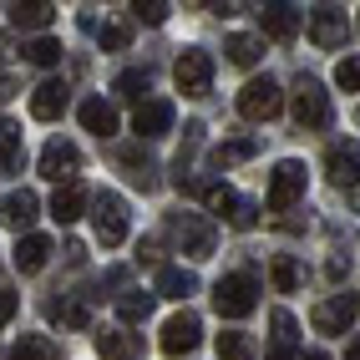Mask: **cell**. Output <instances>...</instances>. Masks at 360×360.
Returning <instances> with one entry per match:
<instances>
[{"label": "cell", "mask_w": 360, "mask_h": 360, "mask_svg": "<svg viewBox=\"0 0 360 360\" xmlns=\"http://www.w3.org/2000/svg\"><path fill=\"white\" fill-rule=\"evenodd\" d=\"M254 304H259V279H254L249 269L224 274L219 284H213V309H219L224 320H244V315H254Z\"/></svg>", "instance_id": "6da1fadb"}, {"label": "cell", "mask_w": 360, "mask_h": 360, "mask_svg": "<svg viewBox=\"0 0 360 360\" xmlns=\"http://www.w3.org/2000/svg\"><path fill=\"white\" fill-rule=\"evenodd\" d=\"M91 224H97L102 249H117L127 238V203L117 193H97V198H91Z\"/></svg>", "instance_id": "7a4b0ae2"}, {"label": "cell", "mask_w": 360, "mask_h": 360, "mask_svg": "<svg viewBox=\"0 0 360 360\" xmlns=\"http://www.w3.org/2000/svg\"><path fill=\"white\" fill-rule=\"evenodd\" d=\"M295 122L309 127V132H320L330 122V91L315 82V77H300L295 82Z\"/></svg>", "instance_id": "3957f363"}, {"label": "cell", "mask_w": 360, "mask_h": 360, "mask_svg": "<svg viewBox=\"0 0 360 360\" xmlns=\"http://www.w3.org/2000/svg\"><path fill=\"white\" fill-rule=\"evenodd\" d=\"M173 82H178L183 97H203V91L213 86V56L198 51V46H188V51L173 61Z\"/></svg>", "instance_id": "277c9868"}, {"label": "cell", "mask_w": 360, "mask_h": 360, "mask_svg": "<svg viewBox=\"0 0 360 360\" xmlns=\"http://www.w3.org/2000/svg\"><path fill=\"white\" fill-rule=\"evenodd\" d=\"M279 107H284V91L269 77H254L244 91H238V112H244L249 122H269V117H279Z\"/></svg>", "instance_id": "5b68a950"}, {"label": "cell", "mask_w": 360, "mask_h": 360, "mask_svg": "<svg viewBox=\"0 0 360 360\" xmlns=\"http://www.w3.org/2000/svg\"><path fill=\"white\" fill-rule=\"evenodd\" d=\"M300 198H304V162L284 158L274 173H269V198H264V203H269L274 213H284V208H295Z\"/></svg>", "instance_id": "8992f818"}, {"label": "cell", "mask_w": 360, "mask_h": 360, "mask_svg": "<svg viewBox=\"0 0 360 360\" xmlns=\"http://www.w3.org/2000/svg\"><path fill=\"white\" fill-rule=\"evenodd\" d=\"M77 173H82V153L71 148V142H46L41 148V178H51L56 188H66V183H77Z\"/></svg>", "instance_id": "52a82bcc"}, {"label": "cell", "mask_w": 360, "mask_h": 360, "mask_svg": "<svg viewBox=\"0 0 360 360\" xmlns=\"http://www.w3.org/2000/svg\"><path fill=\"white\" fill-rule=\"evenodd\" d=\"M355 315H360V300L355 295H330V300L315 304V330L320 335H345L355 325Z\"/></svg>", "instance_id": "ba28073f"}, {"label": "cell", "mask_w": 360, "mask_h": 360, "mask_svg": "<svg viewBox=\"0 0 360 360\" xmlns=\"http://www.w3.org/2000/svg\"><path fill=\"white\" fill-rule=\"evenodd\" d=\"M173 238L183 244V254H193V259L213 254V224L203 219V213H178V219H173Z\"/></svg>", "instance_id": "9c48e42d"}, {"label": "cell", "mask_w": 360, "mask_h": 360, "mask_svg": "<svg viewBox=\"0 0 360 360\" xmlns=\"http://www.w3.org/2000/svg\"><path fill=\"white\" fill-rule=\"evenodd\" d=\"M198 340H203V325H198L193 309H178V315L162 325V355H173V360H178V355H188Z\"/></svg>", "instance_id": "30bf717a"}, {"label": "cell", "mask_w": 360, "mask_h": 360, "mask_svg": "<svg viewBox=\"0 0 360 360\" xmlns=\"http://www.w3.org/2000/svg\"><path fill=\"white\" fill-rule=\"evenodd\" d=\"M309 41H315L320 51H335V46H345V11L320 6L315 15H309Z\"/></svg>", "instance_id": "8fae6325"}, {"label": "cell", "mask_w": 360, "mask_h": 360, "mask_svg": "<svg viewBox=\"0 0 360 360\" xmlns=\"http://www.w3.org/2000/svg\"><path fill=\"white\" fill-rule=\"evenodd\" d=\"M132 132H137V137H162V132H173V102L148 97V102L132 112Z\"/></svg>", "instance_id": "7c38bea8"}, {"label": "cell", "mask_w": 360, "mask_h": 360, "mask_svg": "<svg viewBox=\"0 0 360 360\" xmlns=\"http://www.w3.org/2000/svg\"><path fill=\"white\" fill-rule=\"evenodd\" d=\"M66 102H71V86L51 77V82H41L31 91V117H36V122H56V117L66 112Z\"/></svg>", "instance_id": "4fadbf2b"}, {"label": "cell", "mask_w": 360, "mask_h": 360, "mask_svg": "<svg viewBox=\"0 0 360 360\" xmlns=\"http://www.w3.org/2000/svg\"><path fill=\"white\" fill-rule=\"evenodd\" d=\"M300 26H304V15L295 6H264L259 11V31L269 36V41H295Z\"/></svg>", "instance_id": "5bb4252c"}, {"label": "cell", "mask_w": 360, "mask_h": 360, "mask_svg": "<svg viewBox=\"0 0 360 360\" xmlns=\"http://www.w3.org/2000/svg\"><path fill=\"white\" fill-rule=\"evenodd\" d=\"M325 167H330V178L340 188L360 183V142H335V148L325 153Z\"/></svg>", "instance_id": "9a60e30c"}, {"label": "cell", "mask_w": 360, "mask_h": 360, "mask_svg": "<svg viewBox=\"0 0 360 360\" xmlns=\"http://www.w3.org/2000/svg\"><path fill=\"white\" fill-rule=\"evenodd\" d=\"M36 208H41V203H36L31 188H15V193H6V203H0V219H6V224L20 233V229L36 224Z\"/></svg>", "instance_id": "2e32d148"}, {"label": "cell", "mask_w": 360, "mask_h": 360, "mask_svg": "<svg viewBox=\"0 0 360 360\" xmlns=\"http://www.w3.org/2000/svg\"><path fill=\"white\" fill-rule=\"evenodd\" d=\"M56 20V6L51 0H26V6H11V26L15 31H46Z\"/></svg>", "instance_id": "e0dca14e"}, {"label": "cell", "mask_w": 360, "mask_h": 360, "mask_svg": "<svg viewBox=\"0 0 360 360\" xmlns=\"http://www.w3.org/2000/svg\"><path fill=\"white\" fill-rule=\"evenodd\" d=\"M46 259H51V238L26 233V238L15 244V269H20V274H41V269H46Z\"/></svg>", "instance_id": "ac0fdd59"}, {"label": "cell", "mask_w": 360, "mask_h": 360, "mask_svg": "<svg viewBox=\"0 0 360 360\" xmlns=\"http://www.w3.org/2000/svg\"><path fill=\"white\" fill-rule=\"evenodd\" d=\"M77 117H82V127L97 132V137H112V132H117V112H112V102H102V97H86V102L77 107Z\"/></svg>", "instance_id": "d6986e66"}, {"label": "cell", "mask_w": 360, "mask_h": 360, "mask_svg": "<svg viewBox=\"0 0 360 360\" xmlns=\"http://www.w3.org/2000/svg\"><path fill=\"white\" fill-rule=\"evenodd\" d=\"M193 290H198V274H193V269H178V264L158 269V295H162V300H188Z\"/></svg>", "instance_id": "ffe728a7"}, {"label": "cell", "mask_w": 360, "mask_h": 360, "mask_svg": "<svg viewBox=\"0 0 360 360\" xmlns=\"http://www.w3.org/2000/svg\"><path fill=\"white\" fill-rule=\"evenodd\" d=\"M137 350H142L137 335H127V330H97V355L102 360H132Z\"/></svg>", "instance_id": "44dd1931"}, {"label": "cell", "mask_w": 360, "mask_h": 360, "mask_svg": "<svg viewBox=\"0 0 360 360\" xmlns=\"http://www.w3.org/2000/svg\"><path fill=\"white\" fill-rule=\"evenodd\" d=\"M82 208H86V188H82V183L56 188V198H51V219H56V224H77Z\"/></svg>", "instance_id": "7402d4cb"}, {"label": "cell", "mask_w": 360, "mask_h": 360, "mask_svg": "<svg viewBox=\"0 0 360 360\" xmlns=\"http://www.w3.org/2000/svg\"><path fill=\"white\" fill-rule=\"evenodd\" d=\"M11 360H61V350H56L51 335H20L15 350H11Z\"/></svg>", "instance_id": "603a6c76"}, {"label": "cell", "mask_w": 360, "mask_h": 360, "mask_svg": "<svg viewBox=\"0 0 360 360\" xmlns=\"http://www.w3.org/2000/svg\"><path fill=\"white\" fill-rule=\"evenodd\" d=\"M153 304H158V295H142V290H127L122 300H117V315H122L127 325H142L153 315Z\"/></svg>", "instance_id": "cb8c5ba5"}, {"label": "cell", "mask_w": 360, "mask_h": 360, "mask_svg": "<svg viewBox=\"0 0 360 360\" xmlns=\"http://www.w3.org/2000/svg\"><path fill=\"white\" fill-rule=\"evenodd\" d=\"M269 279H274V290H279V295H295L304 274H300V264H295L290 254H279V259L269 264Z\"/></svg>", "instance_id": "d4e9b609"}, {"label": "cell", "mask_w": 360, "mask_h": 360, "mask_svg": "<svg viewBox=\"0 0 360 360\" xmlns=\"http://www.w3.org/2000/svg\"><path fill=\"white\" fill-rule=\"evenodd\" d=\"M219 360H259V355H254V340L244 330H224L219 335Z\"/></svg>", "instance_id": "484cf974"}, {"label": "cell", "mask_w": 360, "mask_h": 360, "mask_svg": "<svg viewBox=\"0 0 360 360\" xmlns=\"http://www.w3.org/2000/svg\"><path fill=\"white\" fill-rule=\"evenodd\" d=\"M269 325H274V350L269 355H295V315L290 309H274Z\"/></svg>", "instance_id": "4316f807"}, {"label": "cell", "mask_w": 360, "mask_h": 360, "mask_svg": "<svg viewBox=\"0 0 360 360\" xmlns=\"http://www.w3.org/2000/svg\"><path fill=\"white\" fill-rule=\"evenodd\" d=\"M112 91H117V97H122V102H148V71H122V77H117L112 82Z\"/></svg>", "instance_id": "83f0119b"}, {"label": "cell", "mask_w": 360, "mask_h": 360, "mask_svg": "<svg viewBox=\"0 0 360 360\" xmlns=\"http://www.w3.org/2000/svg\"><path fill=\"white\" fill-rule=\"evenodd\" d=\"M224 51H229L233 66H254V61H259V36H244V31H238V36H229Z\"/></svg>", "instance_id": "f1b7e54d"}, {"label": "cell", "mask_w": 360, "mask_h": 360, "mask_svg": "<svg viewBox=\"0 0 360 360\" xmlns=\"http://www.w3.org/2000/svg\"><path fill=\"white\" fill-rule=\"evenodd\" d=\"M122 167H127V178L142 183V188H153V183H158V178H153V162L142 158L137 148H122Z\"/></svg>", "instance_id": "f546056e"}, {"label": "cell", "mask_w": 360, "mask_h": 360, "mask_svg": "<svg viewBox=\"0 0 360 360\" xmlns=\"http://www.w3.org/2000/svg\"><path fill=\"white\" fill-rule=\"evenodd\" d=\"M244 158H254V142L249 137H233V142H219V148H213V162H219V167L244 162Z\"/></svg>", "instance_id": "4dcf8cb0"}, {"label": "cell", "mask_w": 360, "mask_h": 360, "mask_svg": "<svg viewBox=\"0 0 360 360\" xmlns=\"http://www.w3.org/2000/svg\"><path fill=\"white\" fill-rule=\"evenodd\" d=\"M26 61H36V66H56V61H61V41L36 36V41L26 46Z\"/></svg>", "instance_id": "1f68e13d"}, {"label": "cell", "mask_w": 360, "mask_h": 360, "mask_svg": "<svg viewBox=\"0 0 360 360\" xmlns=\"http://www.w3.org/2000/svg\"><path fill=\"white\" fill-rule=\"evenodd\" d=\"M15 158H20V127L0 117V167H11Z\"/></svg>", "instance_id": "d6a6232c"}, {"label": "cell", "mask_w": 360, "mask_h": 360, "mask_svg": "<svg viewBox=\"0 0 360 360\" xmlns=\"http://www.w3.org/2000/svg\"><path fill=\"white\" fill-rule=\"evenodd\" d=\"M203 198H208L213 213H233V203H238V193H233V188H224V183H203Z\"/></svg>", "instance_id": "836d02e7"}, {"label": "cell", "mask_w": 360, "mask_h": 360, "mask_svg": "<svg viewBox=\"0 0 360 360\" xmlns=\"http://www.w3.org/2000/svg\"><path fill=\"white\" fill-rule=\"evenodd\" d=\"M127 41H132L127 20H107V26H102V46H107V51H127Z\"/></svg>", "instance_id": "e575fe53"}, {"label": "cell", "mask_w": 360, "mask_h": 360, "mask_svg": "<svg viewBox=\"0 0 360 360\" xmlns=\"http://www.w3.org/2000/svg\"><path fill=\"white\" fill-rule=\"evenodd\" d=\"M335 86H340V91H360V56H345L340 66H335Z\"/></svg>", "instance_id": "d590c367"}, {"label": "cell", "mask_w": 360, "mask_h": 360, "mask_svg": "<svg viewBox=\"0 0 360 360\" xmlns=\"http://www.w3.org/2000/svg\"><path fill=\"white\" fill-rule=\"evenodd\" d=\"M167 11H173L167 0H137V6H132V15H137V20H148V26H162Z\"/></svg>", "instance_id": "8d00e7d4"}, {"label": "cell", "mask_w": 360, "mask_h": 360, "mask_svg": "<svg viewBox=\"0 0 360 360\" xmlns=\"http://www.w3.org/2000/svg\"><path fill=\"white\" fill-rule=\"evenodd\" d=\"M229 224H233V229H254V224H259V208L238 198V203H233V213H229Z\"/></svg>", "instance_id": "74e56055"}, {"label": "cell", "mask_w": 360, "mask_h": 360, "mask_svg": "<svg viewBox=\"0 0 360 360\" xmlns=\"http://www.w3.org/2000/svg\"><path fill=\"white\" fill-rule=\"evenodd\" d=\"M15 304H20L15 295H0V325H11V320H15Z\"/></svg>", "instance_id": "f35d334b"}, {"label": "cell", "mask_w": 360, "mask_h": 360, "mask_svg": "<svg viewBox=\"0 0 360 360\" xmlns=\"http://www.w3.org/2000/svg\"><path fill=\"white\" fill-rule=\"evenodd\" d=\"M86 320H91L86 304H71V309H66V325H86Z\"/></svg>", "instance_id": "ab89813d"}, {"label": "cell", "mask_w": 360, "mask_h": 360, "mask_svg": "<svg viewBox=\"0 0 360 360\" xmlns=\"http://www.w3.org/2000/svg\"><path fill=\"white\" fill-rule=\"evenodd\" d=\"M11 91H15V82L6 77V71H0V102H6V97H11Z\"/></svg>", "instance_id": "60d3db41"}, {"label": "cell", "mask_w": 360, "mask_h": 360, "mask_svg": "<svg viewBox=\"0 0 360 360\" xmlns=\"http://www.w3.org/2000/svg\"><path fill=\"white\" fill-rule=\"evenodd\" d=\"M295 360H330V355H325V350H300Z\"/></svg>", "instance_id": "b9f144b4"}, {"label": "cell", "mask_w": 360, "mask_h": 360, "mask_svg": "<svg viewBox=\"0 0 360 360\" xmlns=\"http://www.w3.org/2000/svg\"><path fill=\"white\" fill-rule=\"evenodd\" d=\"M345 360H360V340H350V350H345Z\"/></svg>", "instance_id": "7bdbcfd3"}, {"label": "cell", "mask_w": 360, "mask_h": 360, "mask_svg": "<svg viewBox=\"0 0 360 360\" xmlns=\"http://www.w3.org/2000/svg\"><path fill=\"white\" fill-rule=\"evenodd\" d=\"M355 122H360V112H355Z\"/></svg>", "instance_id": "ee69618b"}]
</instances>
